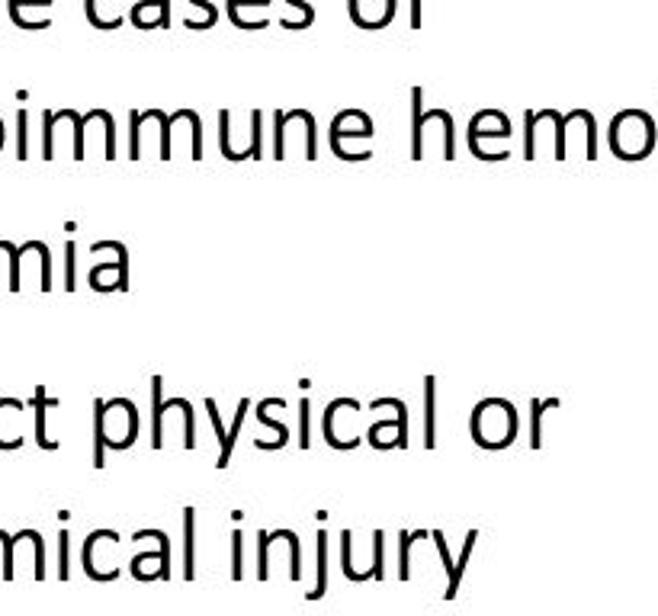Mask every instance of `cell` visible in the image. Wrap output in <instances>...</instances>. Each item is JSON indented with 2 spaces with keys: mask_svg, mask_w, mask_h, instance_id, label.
<instances>
[{
  "mask_svg": "<svg viewBox=\"0 0 658 616\" xmlns=\"http://www.w3.org/2000/svg\"><path fill=\"white\" fill-rule=\"evenodd\" d=\"M318 565H321L318 568L321 578H318V588L309 597H321V594H325V588H328V536L325 533L318 536Z\"/></svg>",
  "mask_w": 658,
  "mask_h": 616,
  "instance_id": "cell-11",
  "label": "cell"
},
{
  "mask_svg": "<svg viewBox=\"0 0 658 616\" xmlns=\"http://www.w3.org/2000/svg\"><path fill=\"white\" fill-rule=\"evenodd\" d=\"M476 539H479V533L472 530L469 536H466V546H463V556H459V562L453 565V575H450V591H447V597H456V588H459V578H463V572H466V559L472 556V546H476Z\"/></svg>",
  "mask_w": 658,
  "mask_h": 616,
  "instance_id": "cell-9",
  "label": "cell"
},
{
  "mask_svg": "<svg viewBox=\"0 0 658 616\" xmlns=\"http://www.w3.org/2000/svg\"><path fill=\"white\" fill-rule=\"evenodd\" d=\"M26 7H39V10H49L52 0H7V10H10V20H17Z\"/></svg>",
  "mask_w": 658,
  "mask_h": 616,
  "instance_id": "cell-12",
  "label": "cell"
},
{
  "mask_svg": "<svg viewBox=\"0 0 658 616\" xmlns=\"http://www.w3.org/2000/svg\"><path fill=\"white\" fill-rule=\"evenodd\" d=\"M90 286L97 292H110V289H126V257H119L116 264H100L90 270Z\"/></svg>",
  "mask_w": 658,
  "mask_h": 616,
  "instance_id": "cell-5",
  "label": "cell"
},
{
  "mask_svg": "<svg viewBox=\"0 0 658 616\" xmlns=\"http://www.w3.org/2000/svg\"><path fill=\"white\" fill-rule=\"evenodd\" d=\"M206 408H209L212 427H216L219 443H222V453H219V462H216V466L225 469V466H228V459H232V453H228V434H225V427H222V418H219V411H216V402H206Z\"/></svg>",
  "mask_w": 658,
  "mask_h": 616,
  "instance_id": "cell-10",
  "label": "cell"
},
{
  "mask_svg": "<svg viewBox=\"0 0 658 616\" xmlns=\"http://www.w3.org/2000/svg\"><path fill=\"white\" fill-rule=\"evenodd\" d=\"M232 578H241V533H232Z\"/></svg>",
  "mask_w": 658,
  "mask_h": 616,
  "instance_id": "cell-17",
  "label": "cell"
},
{
  "mask_svg": "<svg viewBox=\"0 0 658 616\" xmlns=\"http://www.w3.org/2000/svg\"><path fill=\"white\" fill-rule=\"evenodd\" d=\"M17 126H20V142H17V158H20V161H26V158H29V145H26V135H29V132H26V126H29V116H26V110H23V113L17 116Z\"/></svg>",
  "mask_w": 658,
  "mask_h": 616,
  "instance_id": "cell-14",
  "label": "cell"
},
{
  "mask_svg": "<svg viewBox=\"0 0 658 616\" xmlns=\"http://www.w3.org/2000/svg\"><path fill=\"white\" fill-rule=\"evenodd\" d=\"M97 408V450H94V466L103 469V446H113V450H126V446L135 443V434H139V414H135V405L126 402V398H113V402H94Z\"/></svg>",
  "mask_w": 658,
  "mask_h": 616,
  "instance_id": "cell-1",
  "label": "cell"
},
{
  "mask_svg": "<svg viewBox=\"0 0 658 616\" xmlns=\"http://www.w3.org/2000/svg\"><path fill=\"white\" fill-rule=\"evenodd\" d=\"M344 135H360V138H370V135H373V122H370V116L354 113V110L341 113L338 119H334V126H331V145H334V142H341Z\"/></svg>",
  "mask_w": 658,
  "mask_h": 616,
  "instance_id": "cell-6",
  "label": "cell"
},
{
  "mask_svg": "<svg viewBox=\"0 0 658 616\" xmlns=\"http://www.w3.org/2000/svg\"><path fill=\"white\" fill-rule=\"evenodd\" d=\"M427 446H434V379H427Z\"/></svg>",
  "mask_w": 658,
  "mask_h": 616,
  "instance_id": "cell-13",
  "label": "cell"
},
{
  "mask_svg": "<svg viewBox=\"0 0 658 616\" xmlns=\"http://www.w3.org/2000/svg\"><path fill=\"white\" fill-rule=\"evenodd\" d=\"M517 434V411L504 398H488L472 414V437L485 450H501Z\"/></svg>",
  "mask_w": 658,
  "mask_h": 616,
  "instance_id": "cell-2",
  "label": "cell"
},
{
  "mask_svg": "<svg viewBox=\"0 0 658 616\" xmlns=\"http://www.w3.org/2000/svg\"><path fill=\"white\" fill-rule=\"evenodd\" d=\"M559 398H549V402H533V430H530V446L533 450H540L543 446V414L549 408H556Z\"/></svg>",
  "mask_w": 658,
  "mask_h": 616,
  "instance_id": "cell-8",
  "label": "cell"
},
{
  "mask_svg": "<svg viewBox=\"0 0 658 616\" xmlns=\"http://www.w3.org/2000/svg\"><path fill=\"white\" fill-rule=\"evenodd\" d=\"M0 148H4V122H0Z\"/></svg>",
  "mask_w": 658,
  "mask_h": 616,
  "instance_id": "cell-21",
  "label": "cell"
},
{
  "mask_svg": "<svg viewBox=\"0 0 658 616\" xmlns=\"http://www.w3.org/2000/svg\"><path fill=\"white\" fill-rule=\"evenodd\" d=\"M58 559H61L58 578L65 581V578H68V533H61V536H58Z\"/></svg>",
  "mask_w": 658,
  "mask_h": 616,
  "instance_id": "cell-16",
  "label": "cell"
},
{
  "mask_svg": "<svg viewBox=\"0 0 658 616\" xmlns=\"http://www.w3.org/2000/svg\"><path fill=\"white\" fill-rule=\"evenodd\" d=\"M421 26V0H411V29Z\"/></svg>",
  "mask_w": 658,
  "mask_h": 616,
  "instance_id": "cell-19",
  "label": "cell"
},
{
  "mask_svg": "<svg viewBox=\"0 0 658 616\" xmlns=\"http://www.w3.org/2000/svg\"><path fill=\"white\" fill-rule=\"evenodd\" d=\"M68 289H74V244H68Z\"/></svg>",
  "mask_w": 658,
  "mask_h": 616,
  "instance_id": "cell-20",
  "label": "cell"
},
{
  "mask_svg": "<svg viewBox=\"0 0 658 616\" xmlns=\"http://www.w3.org/2000/svg\"><path fill=\"white\" fill-rule=\"evenodd\" d=\"M23 402L17 398H0V450H17L23 446Z\"/></svg>",
  "mask_w": 658,
  "mask_h": 616,
  "instance_id": "cell-4",
  "label": "cell"
},
{
  "mask_svg": "<svg viewBox=\"0 0 658 616\" xmlns=\"http://www.w3.org/2000/svg\"><path fill=\"white\" fill-rule=\"evenodd\" d=\"M183 575L193 578V511H187V565H183Z\"/></svg>",
  "mask_w": 658,
  "mask_h": 616,
  "instance_id": "cell-15",
  "label": "cell"
},
{
  "mask_svg": "<svg viewBox=\"0 0 658 616\" xmlns=\"http://www.w3.org/2000/svg\"><path fill=\"white\" fill-rule=\"evenodd\" d=\"M395 17V0H350V20L360 29H382Z\"/></svg>",
  "mask_w": 658,
  "mask_h": 616,
  "instance_id": "cell-3",
  "label": "cell"
},
{
  "mask_svg": "<svg viewBox=\"0 0 658 616\" xmlns=\"http://www.w3.org/2000/svg\"><path fill=\"white\" fill-rule=\"evenodd\" d=\"M55 405H58L55 398H45L42 389L33 398V408H36V440H39L42 450H55V446H58L55 440H49V434H45V414H49V408H55Z\"/></svg>",
  "mask_w": 658,
  "mask_h": 616,
  "instance_id": "cell-7",
  "label": "cell"
},
{
  "mask_svg": "<svg viewBox=\"0 0 658 616\" xmlns=\"http://www.w3.org/2000/svg\"><path fill=\"white\" fill-rule=\"evenodd\" d=\"M299 411H302V434H299V443H302V450H309V402L302 398V405H299Z\"/></svg>",
  "mask_w": 658,
  "mask_h": 616,
  "instance_id": "cell-18",
  "label": "cell"
}]
</instances>
